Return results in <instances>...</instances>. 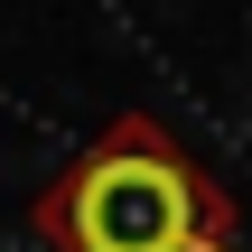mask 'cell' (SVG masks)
Listing matches in <instances>:
<instances>
[{
  "label": "cell",
  "mask_w": 252,
  "mask_h": 252,
  "mask_svg": "<svg viewBox=\"0 0 252 252\" xmlns=\"http://www.w3.org/2000/svg\"><path fill=\"white\" fill-rule=\"evenodd\" d=\"M37 234L47 252H234V196L168 122L122 112L37 196Z\"/></svg>",
  "instance_id": "1"
}]
</instances>
